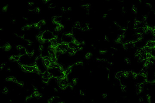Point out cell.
Segmentation results:
<instances>
[{"mask_svg": "<svg viewBox=\"0 0 155 103\" xmlns=\"http://www.w3.org/2000/svg\"><path fill=\"white\" fill-rule=\"evenodd\" d=\"M36 65L38 69L39 74L40 76L47 71V68L45 65L43 59L41 56L36 58Z\"/></svg>", "mask_w": 155, "mask_h": 103, "instance_id": "obj_1", "label": "cell"}]
</instances>
